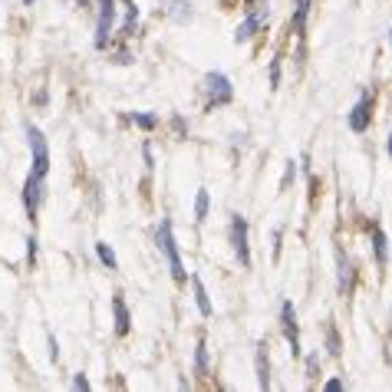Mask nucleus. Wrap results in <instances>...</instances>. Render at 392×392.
Segmentation results:
<instances>
[{
  "mask_svg": "<svg viewBox=\"0 0 392 392\" xmlns=\"http://www.w3.org/2000/svg\"><path fill=\"white\" fill-rule=\"evenodd\" d=\"M195 372H198V376H205V372H208V346H205V339H198V349H195Z\"/></svg>",
  "mask_w": 392,
  "mask_h": 392,
  "instance_id": "obj_16",
  "label": "nucleus"
},
{
  "mask_svg": "<svg viewBox=\"0 0 392 392\" xmlns=\"http://www.w3.org/2000/svg\"><path fill=\"white\" fill-rule=\"evenodd\" d=\"M73 386H76V389H89V379H86V376H83V372H79L76 379H73Z\"/></svg>",
  "mask_w": 392,
  "mask_h": 392,
  "instance_id": "obj_22",
  "label": "nucleus"
},
{
  "mask_svg": "<svg viewBox=\"0 0 392 392\" xmlns=\"http://www.w3.org/2000/svg\"><path fill=\"white\" fill-rule=\"evenodd\" d=\"M23 4H27V7H30V4H33V0H23Z\"/></svg>",
  "mask_w": 392,
  "mask_h": 392,
  "instance_id": "obj_26",
  "label": "nucleus"
},
{
  "mask_svg": "<svg viewBox=\"0 0 392 392\" xmlns=\"http://www.w3.org/2000/svg\"><path fill=\"white\" fill-rule=\"evenodd\" d=\"M337 267H339V290L346 294L353 287V264L346 261V254H337Z\"/></svg>",
  "mask_w": 392,
  "mask_h": 392,
  "instance_id": "obj_13",
  "label": "nucleus"
},
{
  "mask_svg": "<svg viewBox=\"0 0 392 392\" xmlns=\"http://www.w3.org/2000/svg\"><path fill=\"white\" fill-rule=\"evenodd\" d=\"M372 241H376V261L379 264H386L389 261V248H386V234H382L379 228L372 231Z\"/></svg>",
  "mask_w": 392,
  "mask_h": 392,
  "instance_id": "obj_17",
  "label": "nucleus"
},
{
  "mask_svg": "<svg viewBox=\"0 0 392 392\" xmlns=\"http://www.w3.org/2000/svg\"><path fill=\"white\" fill-rule=\"evenodd\" d=\"M165 4H172V7H168V13H172V17H175L178 23L191 20V11H188V4H185V0H165Z\"/></svg>",
  "mask_w": 392,
  "mask_h": 392,
  "instance_id": "obj_15",
  "label": "nucleus"
},
{
  "mask_svg": "<svg viewBox=\"0 0 392 392\" xmlns=\"http://www.w3.org/2000/svg\"><path fill=\"white\" fill-rule=\"evenodd\" d=\"M43 201V178H36V175H27V182H23V205L30 215H36V208Z\"/></svg>",
  "mask_w": 392,
  "mask_h": 392,
  "instance_id": "obj_9",
  "label": "nucleus"
},
{
  "mask_svg": "<svg viewBox=\"0 0 392 392\" xmlns=\"http://www.w3.org/2000/svg\"><path fill=\"white\" fill-rule=\"evenodd\" d=\"M349 129L353 132H366L370 129V122H372V99L370 93H363L360 99H356V106H353V112H349Z\"/></svg>",
  "mask_w": 392,
  "mask_h": 392,
  "instance_id": "obj_6",
  "label": "nucleus"
},
{
  "mask_svg": "<svg viewBox=\"0 0 392 392\" xmlns=\"http://www.w3.org/2000/svg\"><path fill=\"white\" fill-rule=\"evenodd\" d=\"M205 89H208V96H211V106H224V102H231V96H234L231 79L224 76V73H208Z\"/></svg>",
  "mask_w": 392,
  "mask_h": 392,
  "instance_id": "obj_5",
  "label": "nucleus"
},
{
  "mask_svg": "<svg viewBox=\"0 0 392 392\" xmlns=\"http://www.w3.org/2000/svg\"><path fill=\"white\" fill-rule=\"evenodd\" d=\"M112 310H116V333L119 337H126L132 327V320H129V310H126V304H122V297H116L112 300Z\"/></svg>",
  "mask_w": 392,
  "mask_h": 392,
  "instance_id": "obj_12",
  "label": "nucleus"
},
{
  "mask_svg": "<svg viewBox=\"0 0 392 392\" xmlns=\"http://www.w3.org/2000/svg\"><path fill=\"white\" fill-rule=\"evenodd\" d=\"M339 389H343V382H339V379H330L327 382V392H339Z\"/></svg>",
  "mask_w": 392,
  "mask_h": 392,
  "instance_id": "obj_23",
  "label": "nucleus"
},
{
  "mask_svg": "<svg viewBox=\"0 0 392 392\" xmlns=\"http://www.w3.org/2000/svg\"><path fill=\"white\" fill-rule=\"evenodd\" d=\"M27 142H30V152H33V172L36 178H46L50 172V145H46L43 132L36 129V126H27Z\"/></svg>",
  "mask_w": 392,
  "mask_h": 392,
  "instance_id": "obj_2",
  "label": "nucleus"
},
{
  "mask_svg": "<svg viewBox=\"0 0 392 392\" xmlns=\"http://www.w3.org/2000/svg\"><path fill=\"white\" fill-rule=\"evenodd\" d=\"M267 17H271V11H267V7H257V11H251L248 17H244V23L238 27V33H234V40H238V43H241V40H251L254 33L261 30V23L267 20Z\"/></svg>",
  "mask_w": 392,
  "mask_h": 392,
  "instance_id": "obj_8",
  "label": "nucleus"
},
{
  "mask_svg": "<svg viewBox=\"0 0 392 392\" xmlns=\"http://www.w3.org/2000/svg\"><path fill=\"white\" fill-rule=\"evenodd\" d=\"M281 330H283V337H287V343H290V349H294V356H297V353H300V333H297L294 304H283L281 306Z\"/></svg>",
  "mask_w": 392,
  "mask_h": 392,
  "instance_id": "obj_7",
  "label": "nucleus"
},
{
  "mask_svg": "<svg viewBox=\"0 0 392 392\" xmlns=\"http://www.w3.org/2000/svg\"><path fill=\"white\" fill-rule=\"evenodd\" d=\"M248 4H251V0H248Z\"/></svg>",
  "mask_w": 392,
  "mask_h": 392,
  "instance_id": "obj_28",
  "label": "nucleus"
},
{
  "mask_svg": "<svg viewBox=\"0 0 392 392\" xmlns=\"http://www.w3.org/2000/svg\"><path fill=\"white\" fill-rule=\"evenodd\" d=\"M389 43H392V30H389Z\"/></svg>",
  "mask_w": 392,
  "mask_h": 392,
  "instance_id": "obj_27",
  "label": "nucleus"
},
{
  "mask_svg": "<svg viewBox=\"0 0 392 392\" xmlns=\"http://www.w3.org/2000/svg\"><path fill=\"white\" fill-rule=\"evenodd\" d=\"M306 17H310V0H297V7H294V20H290L294 33H304Z\"/></svg>",
  "mask_w": 392,
  "mask_h": 392,
  "instance_id": "obj_14",
  "label": "nucleus"
},
{
  "mask_svg": "<svg viewBox=\"0 0 392 392\" xmlns=\"http://www.w3.org/2000/svg\"><path fill=\"white\" fill-rule=\"evenodd\" d=\"M158 251L165 254V261H168V271H172L175 281H185V264L178 257V244H175V234H172V221H162L158 224Z\"/></svg>",
  "mask_w": 392,
  "mask_h": 392,
  "instance_id": "obj_1",
  "label": "nucleus"
},
{
  "mask_svg": "<svg viewBox=\"0 0 392 392\" xmlns=\"http://www.w3.org/2000/svg\"><path fill=\"white\" fill-rule=\"evenodd\" d=\"M76 4H79V7H89V0H76Z\"/></svg>",
  "mask_w": 392,
  "mask_h": 392,
  "instance_id": "obj_24",
  "label": "nucleus"
},
{
  "mask_svg": "<svg viewBox=\"0 0 392 392\" xmlns=\"http://www.w3.org/2000/svg\"><path fill=\"white\" fill-rule=\"evenodd\" d=\"M132 119H135V126H142V129H155V126H158L155 116H132Z\"/></svg>",
  "mask_w": 392,
  "mask_h": 392,
  "instance_id": "obj_20",
  "label": "nucleus"
},
{
  "mask_svg": "<svg viewBox=\"0 0 392 392\" xmlns=\"http://www.w3.org/2000/svg\"><path fill=\"white\" fill-rule=\"evenodd\" d=\"M389 158H392V135H389Z\"/></svg>",
  "mask_w": 392,
  "mask_h": 392,
  "instance_id": "obj_25",
  "label": "nucleus"
},
{
  "mask_svg": "<svg viewBox=\"0 0 392 392\" xmlns=\"http://www.w3.org/2000/svg\"><path fill=\"white\" fill-rule=\"evenodd\" d=\"M277 83H281V63L273 60V63H271V86L277 89Z\"/></svg>",
  "mask_w": 392,
  "mask_h": 392,
  "instance_id": "obj_21",
  "label": "nucleus"
},
{
  "mask_svg": "<svg viewBox=\"0 0 392 392\" xmlns=\"http://www.w3.org/2000/svg\"><path fill=\"white\" fill-rule=\"evenodd\" d=\"M257 386L271 389V366H267V346H257Z\"/></svg>",
  "mask_w": 392,
  "mask_h": 392,
  "instance_id": "obj_10",
  "label": "nucleus"
},
{
  "mask_svg": "<svg viewBox=\"0 0 392 392\" xmlns=\"http://www.w3.org/2000/svg\"><path fill=\"white\" fill-rule=\"evenodd\" d=\"M191 287H195L198 313H201V316H211L215 310H211V300H208V290H205V283H201V277H191Z\"/></svg>",
  "mask_w": 392,
  "mask_h": 392,
  "instance_id": "obj_11",
  "label": "nucleus"
},
{
  "mask_svg": "<svg viewBox=\"0 0 392 392\" xmlns=\"http://www.w3.org/2000/svg\"><path fill=\"white\" fill-rule=\"evenodd\" d=\"M205 218H208V191L201 188L195 198V221H205Z\"/></svg>",
  "mask_w": 392,
  "mask_h": 392,
  "instance_id": "obj_19",
  "label": "nucleus"
},
{
  "mask_svg": "<svg viewBox=\"0 0 392 392\" xmlns=\"http://www.w3.org/2000/svg\"><path fill=\"white\" fill-rule=\"evenodd\" d=\"M96 254H99V261L106 264L109 271H116V254H112L109 244H96Z\"/></svg>",
  "mask_w": 392,
  "mask_h": 392,
  "instance_id": "obj_18",
  "label": "nucleus"
},
{
  "mask_svg": "<svg viewBox=\"0 0 392 392\" xmlns=\"http://www.w3.org/2000/svg\"><path fill=\"white\" fill-rule=\"evenodd\" d=\"M112 27H116V0H96V46L109 43Z\"/></svg>",
  "mask_w": 392,
  "mask_h": 392,
  "instance_id": "obj_3",
  "label": "nucleus"
},
{
  "mask_svg": "<svg viewBox=\"0 0 392 392\" xmlns=\"http://www.w3.org/2000/svg\"><path fill=\"white\" fill-rule=\"evenodd\" d=\"M231 244H234V254L244 267H251V248H248V221L234 215L231 218Z\"/></svg>",
  "mask_w": 392,
  "mask_h": 392,
  "instance_id": "obj_4",
  "label": "nucleus"
}]
</instances>
